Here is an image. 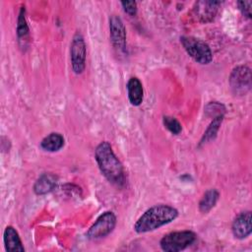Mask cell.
Listing matches in <instances>:
<instances>
[{"label": "cell", "mask_w": 252, "mask_h": 252, "mask_svg": "<svg viewBox=\"0 0 252 252\" xmlns=\"http://www.w3.org/2000/svg\"><path fill=\"white\" fill-rule=\"evenodd\" d=\"M94 158L101 174L113 185L122 187L126 177L124 167L107 141L100 142L94 150Z\"/></svg>", "instance_id": "1"}, {"label": "cell", "mask_w": 252, "mask_h": 252, "mask_svg": "<svg viewBox=\"0 0 252 252\" xmlns=\"http://www.w3.org/2000/svg\"><path fill=\"white\" fill-rule=\"evenodd\" d=\"M178 217V211L164 204H159L148 209L135 222L134 230L137 233L153 231L167 224Z\"/></svg>", "instance_id": "2"}, {"label": "cell", "mask_w": 252, "mask_h": 252, "mask_svg": "<svg viewBox=\"0 0 252 252\" xmlns=\"http://www.w3.org/2000/svg\"><path fill=\"white\" fill-rule=\"evenodd\" d=\"M180 42L188 55L197 63L207 65L213 60V52L205 41L194 36L183 35L180 37Z\"/></svg>", "instance_id": "3"}, {"label": "cell", "mask_w": 252, "mask_h": 252, "mask_svg": "<svg viewBox=\"0 0 252 252\" xmlns=\"http://www.w3.org/2000/svg\"><path fill=\"white\" fill-rule=\"evenodd\" d=\"M195 239L196 234L191 230L173 231L160 239L159 246L165 252H178L190 246Z\"/></svg>", "instance_id": "4"}, {"label": "cell", "mask_w": 252, "mask_h": 252, "mask_svg": "<svg viewBox=\"0 0 252 252\" xmlns=\"http://www.w3.org/2000/svg\"><path fill=\"white\" fill-rule=\"evenodd\" d=\"M116 216L113 212H104L91 225V227L87 231V237L92 240L105 237L113 231L116 225Z\"/></svg>", "instance_id": "5"}, {"label": "cell", "mask_w": 252, "mask_h": 252, "mask_svg": "<svg viewBox=\"0 0 252 252\" xmlns=\"http://www.w3.org/2000/svg\"><path fill=\"white\" fill-rule=\"evenodd\" d=\"M251 69L247 65L236 66L229 76V85L233 94L245 95L251 89Z\"/></svg>", "instance_id": "6"}, {"label": "cell", "mask_w": 252, "mask_h": 252, "mask_svg": "<svg viewBox=\"0 0 252 252\" xmlns=\"http://www.w3.org/2000/svg\"><path fill=\"white\" fill-rule=\"evenodd\" d=\"M87 46L83 35L76 32L72 38L70 45V58L72 69L75 74H82L86 67Z\"/></svg>", "instance_id": "7"}, {"label": "cell", "mask_w": 252, "mask_h": 252, "mask_svg": "<svg viewBox=\"0 0 252 252\" xmlns=\"http://www.w3.org/2000/svg\"><path fill=\"white\" fill-rule=\"evenodd\" d=\"M109 35L113 47L123 51L126 47V29L123 21L117 15H112L109 18Z\"/></svg>", "instance_id": "8"}, {"label": "cell", "mask_w": 252, "mask_h": 252, "mask_svg": "<svg viewBox=\"0 0 252 252\" xmlns=\"http://www.w3.org/2000/svg\"><path fill=\"white\" fill-rule=\"evenodd\" d=\"M220 5V1H212V0L198 1L195 3V6H194V14L201 23H204V24L210 23L217 16Z\"/></svg>", "instance_id": "9"}, {"label": "cell", "mask_w": 252, "mask_h": 252, "mask_svg": "<svg viewBox=\"0 0 252 252\" xmlns=\"http://www.w3.org/2000/svg\"><path fill=\"white\" fill-rule=\"evenodd\" d=\"M231 231L237 239H244L251 234L252 222L250 211L242 212L235 218L231 225Z\"/></svg>", "instance_id": "10"}, {"label": "cell", "mask_w": 252, "mask_h": 252, "mask_svg": "<svg viewBox=\"0 0 252 252\" xmlns=\"http://www.w3.org/2000/svg\"><path fill=\"white\" fill-rule=\"evenodd\" d=\"M58 178L55 174L45 172L41 174L33 185V191L36 195H45L53 191L57 186Z\"/></svg>", "instance_id": "11"}, {"label": "cell", "mask_w": 252, "mask_h": 252, "mask_svg": "<svg viewBox=\"0 0 252 252\" xmlns=\"http://www.w3.org/2000/svg\"><path fill=\"white\" fill-rule=\"evenodd\" d=\"M3 240L5 249L8 252H24L25 247L22 243L21 237L12 225H8L3 233Z\"/></svg>", "instance_id": "12"}, {"label": "cell", "mask_w": 252, "mask_h": 252, "mask_svg": "<svg viewBox=\"0 0 252 252\" xmlns=\"http://www.w3.org/2000/svg\"><path fill=\"white\" fill-rule=\"evenodd\" d=\"M127 94L129 101L134 106H139L144 99V90L141 81L137 77H132L127 83Z\"/></svg>", "instance_id": "13"}, {"label": "cell", "mask_w": 252, "mask_h": 252, "mask_svg": "<svg viewBox=\"0 0 252 252\" xmlns=\"http://www.w3.org/2000/svg\"><path fill=\"white\" fill-rule=\"evenodd\" d=\"M65 140L60 133H50L40 142V148L45 152H58L64 147Z\"/></svg>", "instance_id": "14"}, {"label": "cell", "mask_w": 252, "mask_h": 252, "mask_svg": "<svg viewBox=\"0 0 252 252\" xmlns=\"http://www.w3.org/2000/svg\"><path fill=\"white\" fill-rule=\"evenodd\" d=\"M220 197V193L217 189H209L205 192L203 197L199 202V210L201 213H209L217 204Z\"/></svg>", "instance_id": "15"}, {"label": "cell", "mask_w": 252, "mask_h": 252, "mask_svg": "<svg viewBox=\"0 0 252 252\" xmlns=\"http://www.w3.org/2000/svg\"><path fill=\"white\" fill-rule=\"evenodd\" d=\"M223 116L224 115H218V116L213 118L212 122L210 123V125L208 126L207 130L205 131L204 135L202 136V138L200 140V146H202V145H204L206 143H209L212 140L216 139L217 134H218V132L220 130V127L221 123H222Z\"/></svg>", "instance_id": "16"}, {"label": "cell", "mask_w": 252, "mask_h": 252, "mask_svg": "<svg viewBox=\"0 0 252 252\" xmlns=\"http://www.w3.org/2000/svg\"><path fill=\"white\" fill-rule=\"evenodd\" d=\"M17 35L19 39L25 38L29 34V27L26 20V10L25 7H22L19 12L18 22H17Z\"/></svg>", "instance_id": "17"}, {"label": "cell", "mask_w": 252, "mask_h": 252, "mask_svg": "<svg viewBox=\"0 0 252 252\" xmlns=\"http://www.w3.org/2000/svg\"><path fill=\"white\" fill-rule=\"evenodd\" d=\"M225 106L219 101H210L205 106V114L208 117H216L218 115H224Z\"/></svg>", "instance_id": "18"}, {"label": "cell", "mask_w": 252, "mask_h": 252, "mask_svg": "<svg viewBox=\"0 0 252 252\" xmlns=\"http://www.w3.org/2000/svg\"><path fill=\"white\" fill-rule=\"evenodd\" d=\"M162 123H163L164 127L170 133H172L174 135H178L181 132V130H182V126H181L180 122L176 118H174L172 116H167V115L163 116Z\"/></svg>", "instance_id": "19"}, {"label": "cell", "mask_w": 252, "mask_h": 252, "mask_svg": "<svg viewBox=\"0 0 252 252\" xmlns=\"http://www.w3.org/2000/svg\"><path fill=\"white\" fill-rule=\"evenodd\" d=\"M123 10L130 16H135L137 13V3L136 1H121L120 2Z\"/></svg>", "instance_id": "20"}, {"label": "cell", "mask_w": 252, "mask_h": 252, "mask_svg": "<svg viewBox=\"0 0 252 252\" xmlns=\"http://www.w3.org/2000/svg\"><path fill=\"white\" fill-rule=\"evenodd\" d=\"M238 9L241 11L242 15H244L247 18H251V6L252 1H238L237 2Z\"/></svg>", "instance_id": "21"}]
</instances>
